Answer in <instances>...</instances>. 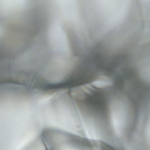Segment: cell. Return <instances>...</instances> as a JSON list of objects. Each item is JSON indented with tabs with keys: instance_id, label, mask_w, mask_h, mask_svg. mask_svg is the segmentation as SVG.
I'll use <instances>...</instances> for the list:
<instances>
[{
	"instance_id": "1",
	"label": "cell",
	"mask_w": 150,
	"mask_h": 150,
	"mask_svg": "<svg viewBox=\"0 0 150 150\" xmlns=\"http://www.w3.org/2000/svg\"><path fill=\"white\" fill-rule=\"evenodd\" d=\"M55 145H57V144H55ZM57 145H58V144H57Z\"/></svg>"
}]
</instances>
